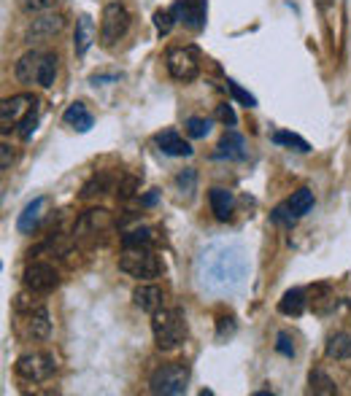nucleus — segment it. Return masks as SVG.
<instances>
[{
  "label": "nucleus",
  "instance_id": "f257e3e1",
  "mask_svg": "<svg viewBox=\"0 0 351 396\" xmlns=\"http://www.w3.org/2000/svg\"><path fill=\"white\" fill-rule=\"evenodd\" d=\"M249 275V259L246 251L235 243H214L203 245L194 256V278L203 291L211 294H230L243 286Z\"/></svg>",
  "mask_w": 351,
  "mask_h": 396
},
{
  "label": "nucleus",
  "instance_id": "f03ea898",
  "mask_svg": "<svg viewBox=\"0 0 351 396\" xmlns=\"http://www.w3.org/2000/svg\"><path fill=\"white\" fill-rule=\"evenodd\" d=\"M187 315L181 307H160L152 313V335L160 351H176L187 340Z\"/></svg>",
  "mask_w": 351,
  "mask_h": 396
},
{
  "label": "nucleus",
  "instance_id": "7ed1b4c3",
  "mask_svg": "<svg viewBox=\"0 0 351 396\" xmlns=\"http://www.w3.org/2000/svg\"><path fill=\"white\" fill-rule=\"evenodd\" d=\"M190 386V366L184 362H170L152 372L149 388L157 396H181Z\"/></svg>",
  "mask_w": 351,
  "mask_h": 396
},
{
  "label": "nucleus",
  "instance_id": "20e7f679",
  "mask_svg": "<svg viewBox=\"0 0 351 396\" xmlns=\"http://www.w3.org/2000/svg\"><path fill=\"white\" fill-rule=\"evenodd\" d=\"M14 372L19 380L25 383H46L54 372H57V362L52 353L46 351H30V353H22L14 364Z\"/></svg>",
  "mask_w": 351,
  "mask_h": 396
},
{
  "label": "nucleus",
  "instance_id": "39448f33",
  "mask_svg": "<svg viewBox=\"0 0 351 396\" xmlns=\"http://www.w3.org/2000/svg\"><path fill=\"white\" fill-rule=\"evenodd\" d=\"M119 270L135 280H152L162 273V262L149 248H130L119 259Z\"/></svg>",
  "mask_w": 351,
  "mask_h": 396
},
{
  "label": "nucleus",
  "instance_id": "423d86ee",
  "mask_svg": "<svg viewBox=\"0 0 351 396\" xmlns=\"http://www.w3.org/2000/svg\"><path fill=\"white\" fill-rule=\"evenodd\" d=\"M130 22H132V17L122 3H117V0L108 3L103 8V17H100V41H103V46H114L117 41H122L130 30Z\"/></svg>",
  "mask_w": 351,
  "mask_h": 396
},
{
  "label": "nucleus",
  "instance_id": "0eeeda50",
  "mask_svg": "<svg viewBox=\"0 0 351 396\" xmlns=\"http://www.w3.org/2000/svg\"><path fill=\"white\" fill-rule=\"evenodd\" d=\"M168 73L176 81H194L200 76V52L197 46H173L168 52Z\"/></svg>",
  "mask_w": 351,
  "mask_h": 396
},
{
  "label": "nucleus",
  "instance_id": "6e6552de",
  "mask_svg": "<svg viewBox=\"0 0 351 396\" xmlns=\"http://www.w3.org/2000/svg\"><path fill=\"white\" fill-rule=\"evenodd\" d=\"M22 283H25V289L32 291V294H49V291L57 289L60 273H57L49 262H32V264H28L25 275H22Z\"/></svg>",
  "mask_w": 351,
  "mask_h": 396
},
{
  "label": "nucleus",
  "instance_id": "1a4fd4ad",
  "mask_svg": "<svg viewBox=\"0 0 351 396\" xmlns=\"http://www.w3.org/2000/svg\"><path fill=\"white\" fill-rule=\"evenodd\" d=\"M114 224L111 213L106 208H90L87 213L79 216L76 227H73V238H87V235H103L108 232Z\"/></svg>",
  "mask_w": 351,
  "mask_h": 396
},
{
  "label": "nucleus",
  "instance_id": "9d476101",
  "mask_svg": "<svg viewBox=\"0 0 351 396\" xmlns=\"http://www.w3.org/2000/svg\"><path fill=\"white\" fill-rule=\"evenodd\" d=\"M38 100L32 94H14V97H6L3 105H0V122H3V135L11 129V124H19L22 116L30 111Z\"/></svg>",
  "mask_w": 351,
  "mask_h": 396
},
{
  "label": "nucleus",
  "instance_id": "9b49d317",
  "mask_svg": "<svg viewBox=\"0 0 351 396\" xmlns=\"http://www.w3.org/2000/svg\"><path fill=\"white\" fill-rule=\"evenodd\" d=\"M176 17L184 22V28L192 32H200L205 28V17H208V0H179L173 6Z\"/></svg>",
  "mask_w": 351,
  "mask_h": 396
},
{
  "label": "nucleus",
  "instance_id": "f8f14e48",
  "mask_svg": "<svg viewBox=\"0 0 351 396\" xmlns=\"http://www.w3.org/2000/svg\"><path fill=\"white\" fill-rule=\"evenodd\" d=\"M17 315H25V337L32 340V342H41L46 337L52 335V321H49V310L46 307L38 305L25 310V313H17Z\"/></svg>",
  "mask_w": 351,
  "mask_h": 396
},
{
  "label": "nucleus",
  "instance_id": "ddd939ff",
  "mask_svg": "<svg viewBox=\"0 0 351 396\" xmlns=\"http://www.w3.org/2000/svg\"><path fill=\"white\" fill-rule=\"evenodd\" d=\"M63 28H65V19L60 14H43V17L32 19V25L28 28V41H46V38L57 35Z\"/></svg>",
  "mask_w": 351,
  "mask_h": 396
},
{
  "label": "nucleus",
  "instance_id": "4468645a",
  "mask_svg": "<svg viewBox=\"0 0 351 396\" xmlns=\"http://www.w3.org/2000/svg\"><path fill=\"white\" fill-rule=\"evenodd\" d=\"M41 62H43V54H41V52H28V54H22L19 62L14 65L17 81H19V84H38Z\"/></svg>",
  "mask_w": 351,
  "mask_h": 396
},
{
  "label": "nucleus",
  "instance_id": "2eb2a0df",
  "mask_svg": "<svg viewBox=\"0 0 351 396\" xmlns=\"http://www.w3.org/2000/svg\"><path fill=\"white\" fill-rule=\"evenodd\" d=\"M132 302L135 307H141L143 313H157L165 302V294H162L160 286H152V283H141L135 291H132Z\"/></svg>",
  "mask_w": 351,
  "mask_h": 396
},
{
  "label": "nucleus",
  "instance_id": "dca6fc26",
  "mask_svg": "<svg viewBox=\"0 0 351 396\" xmlns=\"http://www.w3.org/2000/svg\"><path fill=\"white\" fill-rule=\"evenodd\" d=\"M219 152H217V159H235V162H241V159H246V140H243V135H238L235 129H227L222 135V140H219V146H217Z\"/></svg>",
  "mask_w": 351,
  "mask_h": 396
},
{
  "label": "nucleus",
  "instance_id": "f3484780",
  "mask_svg": "<svg viewBox=\"0 0 351 396\" xmlns=\"http://www.w3.org/2000/svg\"><path fill=\"white\" fill-rule=\"evenodd\" d=\"M92 41H95V22H92V17L81 14L79 22H76V32H73V52H76V57H84L90 52Z\"/></svg>",
  "mask_w": 351,
  "mask_h": 396
},
{
  "label": "nucleus",
  "instance_id": "a211bd4d",
  "mask_svg": "<svg viewBox=\"0 0 351 396\" xmlns=\"http://www.w3.org/2000/svg\"><path fill=\"white\" fill-rule=\"evenodd\" d=\"M154 143L160 146L162 154L168 156H190L192 154V146L176 132V129H165V132H157L154 135Z\"/></svg>",
  "mask_w": 351,
  "mask_h": 396
},
{
  "label": "nucleus",
  "instance_id": "6ab92c4d",
  "mask_svg": "<svg viewBox=\"0 0 351 396\" xmlns=\"http://www.w3.org/2000/svg\"><path fill=\"white\" fill-rule=\"evenodd\" d=\"M43 211H46V200H43V197H35L32 202L25 205V211L19 213V218H17V229H19L22 235H30L32 229L41 224Z\"/></svg>",
  "mask_w": 351,
  "mask_h": 396
},
{
  "label": "nucleus",
  "instance_id": "aec40b11",
  "mask_svg": "<svg viewBox=\"0 0 351 396\" xmlns=\"http://www.w3.org/2000/svg\"><path fill=\"white\" fill-rule=\"evenodd\" d=\"M63 122L68 124V127H73V129H79V132H87V129H92L95 119H92V114L87 111L84 103H70V105L65 108Z\"/></svg>",
  "mask_w": 351,
  "mask_h": 396
},
{
  "label": "nucleus",
  "instance_id": "412c9836",
  "mask_svg": "<svg viewBox=\"0 0 351 396\" xmlns=\"http://www.w3.org/2000/svg\"><path fill=\"white\" fill-rule=\"evenodd\" d=\"M308 291L305 289H289L284 297L279 300V313L281 315H303V310L308 307Z\"/></svg>",
  "mask_w": 351,
  "mask_h": 396
},
{
  "label": "nucleus",
  "instance_id": "4be33fe9",
  "mask_svg": "<svg viewBox=\"0 0 351 396\" xmlns=\"http://www.w3.org/2000/svg\"><path fill=\"white\" fill-rule=\"evenodd\" d=\"M208 202H211V211L217 216V221H227L230 216H232V205H235V200H232V191H227V189H211L208 191Z\"/></svg>",
  "mask_w": 351,
  "mask_h": 396
},
{
  "label": "nucleus",
  "instance_id": "5701e85b",
  "mask_svg": "<svg viewBox=\"0 0 351 396\" xmlns=\"http://www.w3.org/2000/svg\"><path fill=\"white\" fill-rule=\"evenodd\" d=\"M324 353H327V359H332V362H346V359H351V335L335 332V335L327 340Z\"/></svg>",
  "mask_w": 351,
  "mask_h": 396
},
{
  "label": "nucleus",
  "instance_id": "b1692460",
  "mask_svg": "<svg viewBox=\"0 0 351 396\" xmlns=\"http://www.w3.org/2000/svg\"><path fill=\"white\" fill-rule=\"evenodd\" d=\"M287 208L292 211L294 218H303L305 213H311V208H314V191L311 189H297L292 197L287 200Z\"/></svg>",
  "mask_w": 351,
  "mask_h": 396
},
{
  "label": "nucleus",
  "instance_id": "393cba45",
  "mask_svg": "<svg viewBox=\"0 0 351 396\" xmlns=\"http://www.w3.org/2000/svg\"><path fill=\"white\" fill-rule=\"evenodd\" d=\"M308 391L311 394H319V396H332L338 394V386H335V380L324 372V369H311V375H308Z\"/></svg>",
  "mask_w": 351,
  "mask_h": 396
},
{
  "label": "nucleus",
  "instance_id": "a878e982",
  "mask_svg": "<svg viewBox=\"0 0 351 396\" xmlns=\"http://www.w3.org/2000/svg\"><path fill=\"white\" fill-rule=\"evenodd\" d=\"M152 245V229L149 227H135L122 235V248L130 251V248H149Z\"/></svg>",
  "mask_w": 351,
  "mask_h": 396
},
{
  "label": "nucleus",
  "instance_id": "bb28decb",
  "mask_svg": "<svg viewBox=\"0 0 351 396\" xmlns=\"http://www.w3.org/2000/svg\"><path fill=\"white\" fill-rule=\"evenodd\" d=\"M276 146H287L292 152H300V154H308L311 152V146H308V140L305 138H300V135H294V132H273V138H270Z\"/></svg>",
  "mask_w": 351,
  "mask_h": 396
},
{
  "label": "nucleus",
  "instance_id": "cd10ccee",
  "mask_svg": "<svg viewBox=\"0 0 351 396\" xmlns=\"http://www.w3.org/2000/svg\"><path fill=\"white\" fill-rule=\"evenodd\" d=\"M106 191H111V178H108L106 173H100V176H92L90 181L84 183L81 200H92L95 194H106Z\"/></svg>",
  "mask_w": 351,
  "mask_h": 396
},
{
  "label": "nucleus",
  "instance_id": "c85d7f7f",
  "mask_svg": "<svg viewBox=\"0 0 351 396\" xmlns=\"http://www.w3.org/2000/svg\"><path fill=\"white\" fill-rule=\"evenodd\" d=\"M57 54H43V62H41V76H38V84H41V87H46V90H49V87H52V84H54V79H57V67H60V65H57Z\"/></svg>",
  "mask_w": 351,
  "mask_h": 396
},
{
  "label": "nucleus",
  "instance_id": "c756f323",
  "mask_svg": "<svg viewBox=\"0 0 351 396\" xmlns=\"http://www.w3.org/2000/svg\"><path fill=\"white\" fill-rule=\"evenodd\" d=\"M176 11L173 8H157L154 11V28H157V32L160 35H168V32L176 28Z\"/></svg>",
  "mask_w": 351,
  "mask_h": 396
},
{
  "label": "nucleus",
  "instance_id": "7c9ffc66",
  "mask_svg": "<svg viewBox=\"0 0 351 396\" xmlns=\"http://www.w3.org/2000/svg\"><path fill=\"white\" fill-rule=\"evenodd\" d=\"M35 129H38V103L32 105L30 111L22 116V122H19V135H22V140H30Z\"/></svg>",
  "mask_w": 351,
  "mask_h": 396
},
{
  "label": "nucleus",
  "instance_id": "2f4dec72",
  "mask_svg": "<svg viewBox=\"0 0 351 396\" xmlns=\"http://www.w3.org/2000/svg\"><path fill=\"white\" fill-rule=\"evenodd\" d=\"M238 332V324H235V315L232 313H227V315H219V321H217V340L224 342V340H230V337Z\"/></svg>",
  "mask_w": 351,
  "mask_h": 396
},
{
  "label": "nucleus",
  "instance_id": "473e14b6",
  "mask_svg": "<svg viewBox=\"0 0 351 396\" xmlns=\"http://www.w3.org/2000/svg\"><path fill=\"white\" fill-rule=\"evenodd\" d=\"M187 132H190V138H194V140L205 138V135L211 132V119H200V116H190V119H187Z\"/></svg>",
  "mask_w": 351,
  "mask_h": 396
},
{
  "label": "nucleus",
  "instance_id": "72a5a7b5",
  "mask_svg": "<svg viewBox=\"0 0 351 396\" xmlns=\"http://www.w3.org/2000/svg\"><path fill=\"white\" fill-rule=\"evenodd\" d=\"M176 186H179L181 191H187V197H192V194H194V186H197V173H194V167L181 170V173L176 176Z\"/></svg>",
  "mask_w": 351,
  "mask_h": 396
},
{
  "label": "nucleus",
  "instance_id": "f704fd0d",
  "mask_svg": "<svg viewBox=\"0 0 351 396\" xmlns=\"http://www.w3.org/2000/svg\"><path fill=\"white\" fill-rule=\"evenodd\" d=\"M60 0H22V11L25 14H46L57 6Z\"/></svg>",
  "mask_w": 351,
  "mask_h": 396
},
{
  "label": "nucleus",
  "instance_id": "c9c22d12",
  "mask_svg": "<svg viewBox=\"0 0 351 396\" xmlns=\"http://www.w3.org/2000/svg\"><path fill=\"white\" fill-rule=\"evenodd\" d=\"M227 92H230V94H232L238 103H243L246 108H254V105H257L254 94H249L246 90H241V84H235V81H230V79H227Z\"/></svg>",
  "mask_w": 351,
  "mask_h": 396
},
{
  "label": "nucleus",
  "instance_id": "e433bc0d",
  "mask_svg": "<svg viewBox=\"0 0 351 396\" xmlns=\"http://www.w3.org/2000/svg\"><path fill=\"white\" fill-rule=\"evenodd\" d=\"M276 351H279L281 356H287V359L294 356V340H292L289 332H279V337H276Z\"/></svg>",
  "mask_w": 351,
  "mask_h": 396
},
{
  "label": "nucleus",
  "instance_id": "4c0bfd02",
  "mask_svg": "<svg viewBox=\"0 0 351 396\" xmlns=\"http://www.w3.org/2000/svg\"><path fill=\"white\" fill-rule=\"evenodd\" d=\"M217 119H219L222 124H227V127H235V124H238V116H235L232 105H227V103L217 105Z\"/></svg>",
  "mask_w": 351,
  "mask_h": 396
},
{
  "label": "nucleus",
  "instance_id": "58836bf2",
  "mask_svg": "<svg viewBox=\"0 0 351 396\" xmlns=\"http://www.w3.org/2000/svg\"><path fill=\"white\" fill-rule=\"evenodd\" d=\"M270 216H273V221H279V224H287V227H292V224L297 221V218L292 216V211L287 208V202H281L279 208H273V213H270Z\"/></svg>",
  "mask_w": 351,
  "mask_h": 396
},
{
  "label": "nucleus",
  "instance_id": "ea45409f",
  "mask_svg": "<svg viewBox=\"0 0 351 396\" xmlns=\"http://www.w3.org/2000/svg\"><path fill=\"white\" fill-rule=\"evenodd\" d=\"M135 189H138V178H125L117 186V194H119V200H130L135 194Z\"/></svg>",
  "mask_w": 351,
  "mask_h": 396
},
{
  "label": "nucleus",
  "instance_id": "a19ab883",
  "mask_svg": "<svg viewBox=\"0 0 351 396\" xmlns=\"http://www.w3.org/2000/svg\"><path fill=\"white\" fill-rule=\"evenodd\" d=\"M0 154H3V162H0V165H3V170H8V167H11V162H14V152H11V146H8V143H3V146H0Z\"/></svg>",
  "mask_w": 351,
  "mask_h": 396
},
{
  "label": "nucleus",
  "instance_id": "79ce46f5",
  "mask_svg": "<svg viewBox=\"0 0 351 396\" xmlns=\"http://www.w3.org/2000/svg\"><path fill=\"white\" fill-rule=\"evenodd\" d=\"M157 202V191H149L146 197H143V205H154Z\"/></svg>",
  "mask_w": 351,
  "mask_h": 396
},
{
  "label": "nucleus",
  "instance_id": "37998d69",
  "mask_svg": "<svg viewBox=\"0 0 351 396\" xmlns=\"http://www.w3.org/2000/svg\"><path fill=\"white\" fill-rule=\"evenodd\" d=\"M319 3H330V0H319Z\"/></svg>",
  "mask_w": 351,
  "mask_h": 396
}]
</instances>
